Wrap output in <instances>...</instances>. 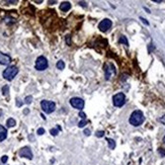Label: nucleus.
I'll use <instances>...</instances> for the list:
<instances>
[{
	"label": "nucleus",
	"mask_w": 165,
	"mask_h": 165,
	"mask_svg": "<svg viewBox=\"0 0 165 165\" xmlns=\"http://www.w3.org/2000/svg\"><path fill=\"white\" fill-rule=\"evenodd\" d=\"M28 111H29V110H28V108H25V110H23V114H24V115H27V114H28Z\"/></svg>",
	"instance_id": "2f4dec72"
},
{
	"label": "nucleus",
	"mask_w": 165,
	"mask_h": 165,
	"mask_svg": "<svg viewBox=\"0 0 165 165\" xmlns=\"http://www.w3.org/2000/svg\"><path fill=\"white\" fill-rule=\"evenodd\" d=\"M18 155L22 158H27V159H29L32 160V152L29 147H23L19 150V152H18Z\"/></svg>",
	"instance_id": "0eeeda50"
},
{
	"label": "nucleus",
	"mask_w": 165,
	"mask_h": 165,
	"mask_svg": "<svg viewBox=\"0 0 165 165\" xmlns=\"http://www.w3.org/2000/svg\"><path fill=\"white\" fill-rule=\"evenodd\" d=\"M70 8H71V3L68 2V1L62 2V3H61V5H60V9H61L62 11H64V12L68 11Z\"/></svg>",
	"instance_id": "f8f14e48"
},
{
	"label": "nucleus",
	"mask_w": 165,
	"mask_h": 165,
	"mask_svg": "<svg viewBox=\"0 0 165 165\" xmlns=\"http://www.w3.org/2000/svg\"><path fill=\"white\" fill-rule=\"evenodd\" d=\"M17 73H18V69H17L16 66H9L3 71L2 75H3V78H4V79L11 81L17 75Z\"/></svg>",
	"instance_id": "f03ea898"
},
{
	"label": "nucleus",
	"mask_w": 165,
	"mask_h": 165,
	"mask_svg": "<svg viewBox=\"0 0 165 165\" xmlns=\"http://www.w3.org/2000/svg\"><path fill=\"white\" fill-rule=\"evenodd\" d=\"M7 137V130L3 126L0 125V142L4 141Z\"/></svg>",
	"instance_id": "9b49d317"
},
{
	"label": "nucleus",
	"mask_w": 165,
	"mask_h": 165,
	"mask_svg": "<svg viewBox=\"0 0 165 165\" xmlns=\"http://www.w3.org/2000/svg\"><path fill=\"white\" fill-rule=\"evenodd\" d=\"M140 19H141L142 21H143V22H144V23H145V24H147V25H149V22H148L147 20H146V19H145V18H143V17H140Z\"/></svg>",
	"instance_id": "c756f323"
},
{
	"label": "nucleus",
	"mask_w": 165,
	"mask_h": 165,
	"mask_svg": "<svg viewBox=\"0 0 165 165\" xmlns=\"http://www.w3.org/2000/svg\"><path fill=\"white\" fill-rule=\"evenodd\" d=\"M84 135L85 136H90V130H88V129L84 130Z\"/></svg>",
	"instance_id": "bb28decb"
},
{
	"label": "nucleus",
	"mask_w": 165,
	"mask_h": 165,
	"mask_svg": "<svg viewBox=\"0 0 165 165\" xmlns=\"http://www.w3.org/2000/svg\"><path fill=\"white\" fill-rule=\"evenodd\" d=\"M37 135H44L45 134V129H43V128H40V129H37Z\"/></svg>",
	"instance_id": "4be33fe9"
},
{
	"label": "nucleus",
	"mask_w": 165,
	"mask_h": 165,
	"mask_svg": "<svg viewBox=\"0 0 165 165\" xmlns=\"http://www.w3.org/2000/svg\"><path fill=\"white\" fill-rule=\"evenodd\" d=\"M79 117L82 119H86V114H85V112H83V111H80L79 112Z\"/></svg>",
	"instance_id": "b1692460"
},
{
	"label": "nucleus",
	"mask_w": 165,
	"mask_h": 165,
	"mask_svg": "<svg viewBox=\"0 0 165 165\" xmlns=\"http://www.w3.org/2000/svg\"><path fill=\"white\" fill-rule=\"evenodd\" d=\"M125 102H126V96L122 92L117 93V94L114 95V97H112V103H114V105L117 106V107L123 106L124 104H125Z\"/></svg>",
	"instance_id": "39448f33"
},
{
	"label": "nucleus",
	"mask_w": 165,
	"mask_h": 165,
	"mask_svg": "<svg viewBox=\"0 0 165 165\" xmlns=\"http://www.w3.org/2000/svg\"><path fill=\"white\" fill-rule=\"evenodd\" d=\"M7 160H8V157H7L6 155L2 156V158H1V162H2V163H6V162H7Z\"/></svg>",
	"instance_id": "a878e982"
},
{
	"label": "nucleus",
	"mask_w": 165,
	"mask_h": 165,
	"mask_svg": "<svg viewBox=\"0 0 165 165\" xmlns=\"http://www.w3.org/2000/svg\"><path fill=\"white\" fill-rule=\"evenodd\" d=\"M49 3H50V4H53V3H56V1H50Z\"/></svg>",
	"instance_id": "473e14b6"
},
{
	"label": "nucleus",
	"mask_w": 165,
	"mask_h": 165,
	"mask_svg": "<svg viewBox=\"0 0 165 165\" xmlns=\"http://www.w3.org/2000/svg\"><path fill=\"white\" fill-rule=\"evenodd\" d=\"M111 25H112L111 20H110V19H107V18H105V19H103L102 21H100V22H99V24H98V28L100 29L101 32H107L108 29H110V28H111Z\"/></svg>",
	"instance_id": "1a4fd4ad"
},
{
	"label": "nucleus",
	"mask_w": 165,
	"mask_h": 165,
	"mask_svg": "<svg viewBox=\"0 0 165 165\" xmlns=\"http://www.w3.org/2000/svg\"><path fill=\"white\" fill-rule=\"evenodd\" d=\"M79 3H80V5H82V6H84V7H86V6H87V4H86L85 2H79Z\"/></svg>",
	"instance_id": "7c9ffc66"
},
{
	"label": "nucleus",
	"mask_w": 165,
	"mask_h": 165,
	"mask_svg": "<svg viewBox=\"0 0 165 165\" xmlns=\"http://www.w3.org/2000/svg\"><path fill=\"white\" fill-rule=\"evenodd\" d=\"M8 93H9V86L8 85L3 86V87H2V94L4 96H7V95H8Z\"/></svg>",
	"instance_id": "2eb2a0df"
},
{
	"label": "nucleus",
	"mask_w": 165,
	"mask_h": 165,
	"mask_svg": "<svg viewBox=\"0 0 165 165\" xmlns=\"http://www.w3.org/2000/svg\"><path fill=\"white\" fill-rule=\"evenodd\" d=\"M16 105H17V106H21V105H22V102H21V100H20L19 98L16 99Z\"/></svg>",
	"instance_id": "cd10ccee"
},
{
	"label": "nucleus",
	"mask_w": 165,
	"mask_h": 165,
	"mask_svg": "<svg viewBox=\"0 0 165 165\" xmlns=\"http://www.w3.org/2000/svg\"><path fill=\"white\" fill-rule=\"evenodd\" d=\"M107 142H108V147H110L111 150L115 148V142L112 140V139H107Z\"/></svg>",
	"instance_id": "dca6fc26"
},
{
	"label": "nucleus",
	"mask_w": 165,
	"mask_h": 165,
	"mask_svg": "<svg viewBox=\"0 0 165 165\" xmlns=\"http://www.w3.org/2000/svg\"><path fill=\"white\" fill-rule=\"evenodd\" d=\"M119 44H124V45H126V46H129V42H128V40H127V37L125 36H122L121 37H119Z\"/></svg>",
	"instance_id": "4468645a"
},
{
	"label": "nucleus",
	"mask_w": 165,
	"mask_h": 165,
	"mask_svg": "<svg viewBox=\"0 0 165 165\" xmlns=\"http://www.w3.org/2000/svg\"><path fill=\"white\" fill-rule=\"evenodd\" d=\"M158 152H159V154L162 156V157L165 156V150H164L163 148H159V149H158Z\"/></svg>",
	"instance_id": "5701e85b"
},
{
	"label": "nucleus",
	"mask_w": 165,
	"mask_h": 165,
	"mask_svg": "<svg viewBox=\"0 0 165 165\" xmlns=\"http://www.w3.org/2000/svg\"><path fill=\"white\" fill-rule=\"evenodd\" d=\"M11 62V58L9 55L3 54L0 52V64L1 65H8Z\"/></svg>",
	"instance_id": "9d476101"
},
{
	"label": "nucleus",
	"mask_w": 165,
	"mask_h": 165,
	"mask_svg": "<svg viewBox=\"0 0 165 165\" xmlns=\"http://www.w3.org/2000/svg\"><path fill=\"white\" fill-rule=\"evenodd\" d=\"M32 96H27L25 97V99H24V102L27 103V104H29V103H32Z\"/></svg>",
	"instance_id": "aec40b11"
},
{
	"label": "nucleus",
	"mask_w": 165,
	"mask_h": 165,
	"mask_svg": "<svg viewBox=\"0 0 165 165\" xmlns=\"http://www.w3.org/2000/svg\"><path fill=\"white\" fill-rule=\"evenodd\" d=\"M159 122H160V123H162L163 125H165V115H163L162 118H160V119H159Z\"/></svg>",
	"instance_id": "c85d7f7f"
},
{
	"label": "nucleus",
	"mask_w": 165,
	"mask_h": 165,
	"mask_svg": "<svg viewBox=\"0 0 165 165\" xmlns=\"http://www.w3.org/2000/svg\"><path fill=\"white\" fill-rule=\"evenodd\" d=\"M66 42H67V45H71V36H66Z\"/></svg>",
	"instance_id": "393cba45"
},
{
	"label": "nucleus",
	"mask_w": 165,
	"mask_h": 165,
	"mask_svg": "<svg viewBox=\"0 0 165 165\" xmlns=\"http://www.w3.org/2000/svg\"><path fill=\"white\" fill-rule=\"evenodd\" d=\"M50 133H51V135H52V136H57V135H58V133H59V130H58L57 128H56V129H51Z\"/></svg>",
	"instance_id": "6ab92c4d"
},
{
	"label": "nucleus",
	"mask_w": 165,
	"mask_h": 165,
	"mask_svg": "<svg viewBox=\"0 0 165 165\" xmlns=\"http://www.w3.org/2000/svg\"><path fill=\"white\" fill-rule=\"evenodd\" d=\"M145 121V118H144V115L143 112L141 110H135L132 112L131 117L129 119V122L132 126L134 127H138L143 124V122Z\"/></svg>",
	"instance_id": "f257e3e1"
},
{
	"label": "nucleus",
	"mask_w": 165,
	"mask_h": 165,
	"mask_svg": "<svg viewBox=\"0 0 165 165\" xmlns=\"http://www.w3.org/2000/svg\"><path fill=\"white\" fill-rule=\"evenodd\" d=\"M48 60L44 57V56H40L36 60V69L37 71H44L48 68Z\"/></svg>",
	"instance_id": "20e7f679"
},
{
	"label": "nucleus",
	"mask_w": 165,
	"mask_h": 165,
	"mask_svg": "<svg viewBox=\"0 0 165 165\" xmlns=\"http://www.w3.org/2000/svg\"><path fill=\"white\" fill-rule=\"evenodd\" d=\"M70 104L72 105L74 108H77V110H82L84 107V100L80 98V97H73V98L70 99Z\"/></svg>",
	"instance_id": "423d86ee"
},
{
	"label": "nucleus",
	"mask_w": 165,
	"mask_h": 165,
	"mask_svg": "<svg viewBox=\"0 0 165 165\" xmlns=\"http://www.w3.org/2000/svg\"><path fill=\"white\" fill-rule=\"evenodd\" d=\"M86 124H87V121H86V119H82L81 122L78 123V127H79V128H83L84 126H86Z\"/></svg>",
	"instance_id": "a211bd4d"
},
{
	"label": "nucleus",
	"mask_w": 165,
	"mask_h": 165,
	"mask_svg": "<svg viewBox=\"0 0 165 165\" xmlns=\"http://www.w3.org/2000/svg\"><path fill=\"white\" fill-rule=\"evenodd\" d=\"M104 72H105V79L106 80H110L112 75L115 74V66L112 65L111 63H110V64H106L105 66H104Z\"/></svg>",
	"instance_id": "6e6552de"
},
{
	"label": "nucleus",
	"mask_w": 165,
	"mask_h": 165,
	"mask_svg": "<svg viewBox=\"0 0 165 165\" xmlns=\"http://www.w3.org/2000/svg\"><path fill=\"white\" fill-rule=\"evenodd\" d=\"M16 125V122L14 121V119H12V118H10V119H7V122H6V126L8 127V128H13L14 126Z\"/></svg>",
	"instance_id": "ddd939ff"
},
{
	"label": "nucleus",
	"mask_w": 165,
	"mask_h": 165,
	"mask_svg": "<svg viewBox=\"0 0 165 165\" xmlns=\"http://www.w3.org/2000/svg\"><path fill=\"white\" fill-rule=\"evenodd\" d=\"M41 106L46 114H52L56 108V104L54 101L51 100H42L41 101Z\"/></svg>",
	"instance_id": "7ed1b4c3"
},
{
	"label": "nucleus",
	"mask_w": 165,
	"mask_h": 165,
	"mask_svg": "<svg viewBox=\"0 0 165 165\" xmlns=\"http://www.w3.org/2000/svg\"><path fill=\"white\" fill-rule=\"evenodd\" d=\"M57 68L60 69V70H63L65 68V63L64 61H62V60H60V61H58L57 63Z\"/></svg>",
	"instance_id": "f3484780"
},
{
	"label": "nucleus",
	"mask_w": 165,
	"mask_h": 165,
	"mask_svg": "<svg viewBox=\"0 0 165 165\" xmlns=\"http://www.w3.org/2000/svg\"><path fill=\"white\" fill-rule=\"evenodd\" d=\"M163 143L165 144V136H164V138H163Z\"/></svg>",
	"instance_id": "72a5a7b5"
},
{
	"label": "nucleus",
	"mask_w": 165,
	"mask_h": 165,
	"mask_svg": "<svg viewBox=\"0 0 165 165\" xmlns=\"http://www.w3.org/2000/svg\"><path fill=\"white\" fill-rule=\"evenodd\" d=\"M95 135H96L97 138H101V137L104 136V132H103V131H98V132H96Z\"/></svg>",
	"instance_id": "412c9836"
}]
</instances>
